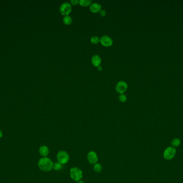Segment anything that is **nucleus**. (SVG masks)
I'll use <instances>...</instances> for the list:
<instances>
[{
  "instance_id": "1",
  "label": "nucleus",
  "mask_w": 183,
  "mask_h": 183,
  "mask_svg": "<svg viewBox=\"0 0 183 183\" xmlns=\"http://www.w3.org/2000/svg\"><path fill=\"white\" fill-rule=\"evenodd\" d=\"M38 165L41 171L48 172L53 169L54 164L51 159L47 157H43L39 159Z\"/></svg>"
},
{
  "instance_id": "2",
  "label": "nucleus",
  "mask_w": 183,
  "mask_h": 183,
  "mask_svg": "<svg viewBox=\"0 0 183 183\" xmlns=\"http://www.w3.org/2000/svg\"><path fill=\"white\" fill-rule=\"evenodd\" d=\"M177 150L174 147L168 146L165 148L163 152V157L167 161H170L174 159L176 155Z\"/></svg>"
},
{
  "instance_id": "3",
  "label": "nucleus",
  "mask_w": 183,
  "mask_h": 183,
  "mask_svg": "<svg viewBox=\"0 0 183 183\" xmlns=\"http://www.w3.org/2000/svg\"><path fill=\"white\" fill-rule=\"evenodd\" d=\"M70 177L72 178L73 180L75 181H79L81 179L83 176V173L80 169L74 167L71 169L70 172Z\"/></svg>"
},
{
  "instance_id": "4",
  "label": "nucleus",
  "mask_w": 183,
  "mask_h": 183,
  "mask_svg": "<svg viewBox=\"0 0 183 183\" xmlns=\"http://www.w3.org/2000/svg\"><path fill=\"white\" fill-rule=\"evenodd\" d=\"M72 6L71 4L68 2H65L62 3L60 7V11L62 15L64 16L69 15L72 11Z\"/></svg>"
},
{
  "instance_id": "5",
  "label": "nucleus",
  "mask_w": 183,
  "mask_h": 183,
  "mask_svg": "<svg viewBox=\"0 0 183 183\" xmlns=\"http://www.w3.org/2000/svg\"><path fill=\"white\" fill-rule=\"evenodd\" d=\"M57 159L58 162L62 164L67 163L70 159L69 155L65 151H60L57 154Z\"/></svg>"
},
{
  "instance_id": "6",
  "label": "nucleus",
  "mask_w": 183,
  "mask_h": 183,
  "mask_svg": "<svg viewBox=\"0 0 183 183\" xmlns=\"http://www.w3.org/2000/svg\"><path fill=\"white\" fill-rule=\"evenodd\" d=\"M128 88V85L125 81H120L117 82L116 85L115 89L119 93H124L126 91Z\"/></svg>"
},
{
  "instance_id": "7",
  "label": "nucleus",
  "mask_w": 183,
  "mask_h": 183,
  "mask_svg": "<svg viewBox=\"0 0 183 183\" xmlns=\"http://www.w3.org/2000/svg\"><path fill=\"white\" fill-rule=\"evenodd\" d=\"M100 43L105 47L111 46L113 44V40L110 37L107 35H103L100 38Z\"/></svg>"
},
{
  "instance_id": "8",
  "label": "nucleus",
  "mask_w": 183,
  "mask_h": 183,
  "mask_svg": "<svg viewBox=\"0 0 183 183\" xmlns=\"http://www.w3.org/2000/svg\"><path fill=\"white\" fill-rule=\"evenodd\" d=\"M87 160L92 164H95L98 161V157L96 153L94 151H90L87 154Z\"/></svg>"
},
{
  "instance_id": "9",
  "label": "nucleus",
  "mask_w": 183,
  "mask_h": 183,
  "mask_svg": "<svg viewBox=\"0 0 183 183\" xmlns=\"http://www.w3.org/2000/svg\"><path fill=\"white\" fill-rule=\"evenodd\" d=\"M101 8H102L101 5L97 2L92 3V4L90 6V11L93 13L100 12V10L102 9Z\"/></svg>"
},
{
  "instance_id": "10",
  "label": "nucleus",
  "mask_w": 183,
  "mask_h": 183,
  "mask_svg": "<svg viewBox=\"0 0 183 183\" xmlns=\"http://www.w3.org/2000/svg\"><path fill=\"white\" fill-rule=\"evenodd\" d=\"M91 62L93 64V66L97 67L98 66H100L101 64V62H102L101 57H100V56L99 55L95 54L92 57Z\"/></svg>"
},
{
  "instance_id": "11",
  "label": "nucleus",
  "mask_w": 183,
  "mask_h": 183,
  "mask_svg": "<svg viewBox=\"0 0 183 183\" xmlns=\"http://www.w3.org/2000/svg\"><path fill=\"white\" fill-rule=\"evenodd\" d=\"M39 152L40 155L42 157H47L49 153V150L46 146H42L39 148Z\"/></svg>"
},
{
  "instance_id": "12",
  "label": "nucleus",
  "mask_w": 183,
  "mask_h": 183,
  "mask_svg": "<svg viewBox=\"0 0 183 183\" xmlns=\"http://www.w3.org/2000/svg\"><path fill=\"white\" fill-rule=\"evenodd\" d=\"M180 144H181V140L180 139L178 138H175L171 140V146L175 148L180 146Z\"/></svg>"
},
{
  "instance_id": "13",
  "label": "nucleus",
  "mask_w": 183,
  "mask_h": 183,
  "mask_svg": "<svg viewBox=\"0 0 183 183\" xmlns=\"http://www.w3.org/2000/svg\"><path fill=\"white\" fill-rule=\"evenodd\" d=\"M63 23H64V24L67 25H70L73 22V19H72V17L69 16V15H67V16H64V17L63 18Z\"/></svg>"
},
{
  "instance_id": "14",
  "label": "nucleus",
  "mask_w": 183,
  "mask_h": 183,
  "mask_svg": "<svg viewBox=\"0 0 183 183\" xmlns=\"http://www.w3.org/2000/svg\"><path fill=\"white\" fill-rule=\"evenodd\" d=\"M92 3V0H80L79 3V4L83 6H90Z\"/></svg>"
},
{
  "instance_id": "15",
  "label": "nucleus",
  "mask_w": 183,
  "mask_h": 183,
  "mask_svg": "<svg viewBox=\"0 0 183 183\" xmlns=\"http://www.w3.org/2000/svg\"><path fill=\"white\" fill-rule=\"evenodd\" d=\"M63 164H62L60 162L55 163L53 166V169L56 171H60L63 169Z\"/></svg>"
},
{
  "instance_id": "16",
  "label": "nucleus",
  "mask_w": 183,
  "mask_h": 183,
  "mask_svg": "<svg viewBox=\"0 0 183 183\" xmlns=\"http://www.w3.org/2000/svg\"><path fill=\"white\" fill-rule=\"evenodd\" d=\"M100 42V38L98 36H94L90 38V42L93 44H98Z\"/></svg>"
},
{
  "instance_id": "17",
  "label": "nucleus",
  "mask_w": 183,
  "mask_h": 183,
  "mask_svg": "<svg viewBox=\"0 0 183 183\" xmlns=\"http://www.w3.org/2000/svg\"><path fill=\"white\" fill-rule=\"evenodd\" d=\"M102 165L99 163H96V164H94L93 169H94V170L96 172H101L102 170Z\"/></svg>"
},
{
  "instance_id": "18",
  "label": "nucleus",
  "mask_w": 183,
  "mask_h": 183,
  "mask_svg": "<svg viewBox=\"0 0 183 183\" xmlns=\"http://www.w3.org/2000/svg\"><path fill=\"white\" fill-rule=\"evenodd\" d=\"M118 99L120 102H125L127 100V97L124 93H121L118 97Z\"/></svg>"
},
{
  "instance_id": "19",
  "label": "nucleus",
  "mask_w": 183,
  "mask_h": 183,
  "mask_svg": "<svg viewBox=\"0 0 183 183\" xmlns=\"http://www.w3.org/2000/svg\"><path fill=\"white\" fill-rule=\"evenodd\" d=\"M99 12L100 15V16H101L102 17L105 16L106 14H107L106 11H105V10H103V9H101Z\"/></svg>"
},
{
  "instance_id": "20",
  "label": "nucleus",
  "mask_w": 183,
  "mask_h": 183,
  "mask_svg": "<svg viewBox=\"0 0 183 183\" xmlns=\"http://www.w3.org/2000/svg\"><path fill=\"white\" fill-rule=\"evenodd\" d=\"M79 1H78V0H71L70 1V3L71 4V5H77V4H78V3H79Z\"/></svg>"
},
{
  "instance_id": "21",
  "label": "nucleus",
  "mask_w": 183,
  "mask_h": 183,
  "mask_svg": "<svg viewBox=\"0 0 183 183\" xmlns=\"http://www.w3.org/2000/svg\"><path fill=\"white\" fill-rule=\"evenodd\" d=\"M3 137V132L0 129V139L2 138Z\"/></svg>"
},
{
  "instance_id": "22",
  "label": "nucleus",
  "mask_w": 183,
  "mask_h": 183,
  "mask_svg": "<svg viewBox=\"0 0 183 183\" xmlns=\"http://www.w3.org/2000/svg\"><path fill=\"white\" fill-rule=\"evenodd\" d=\"M97 68H98V69L99 70H102V67L101 65H100V66L97 67Z\"/></svg>"
},
{
  "instance_id": "23",
  "label": "nucleus",
  "mask_w": 183,
  "mask_h": 183,
  "mask_svg": "<svg viewBox=\"0 0 183 183\" xmlns=\"http://www.w3.org/2000/svg\"><path fill=\"white\" fill-rule=\"evenodd\" d=\"M84 183L83 181H81V180H79V181H78V183Z\"/></svg>"
}]
</instances>
